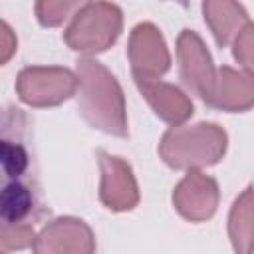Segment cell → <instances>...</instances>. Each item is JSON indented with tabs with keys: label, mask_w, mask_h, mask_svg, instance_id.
<instances>
[{
	"label": "cell",
	"mask_w": 254,
	"mask_h": 254,
	"mask_svg": "<svg viewBox=\"0 0 254 254\" xmlns=\"http://www.w3.org/2000/svg\"><path fill=\"white\" fill-rule=\"evenodd\" d=\"M77 107L81 117L97 131L113 137H127V109L121 85L115 75L97 60L77 62Z\"/></svg>",
	"instance_id": "6da1fadb"
},
{
	"label": "cell",
	"mask_w": 254,
	"mask_h": 254,
	"mask_svg": "<svg viewBox=\"0 0 254 254\" xmlns=\"http://www.w3.org/2000/svg\"><path fill=\"white\" fill-rule=\"evenodd\" d=\"M38 190L30 177V155L14 135L0 133V222L32 224Z\"/></svg>",
	"instance_id": "7a4b0ae2"
},
{
	"label": "cell",
	"mask_w": 254,
	"mask_h": 254,
	"mask_svg": "<svg viewBox=\"0 0 254 254\" xmlns=\"http://www.w3.org/2000/svg\"><path fill=\"white\" fill-rule=\"evenodd\" d=\"M228 147L226 131L216 123H196L171 127L161 143V159L177 171H200L202 167L216 165Z\"/></svg>",
	"instance_id": "3957f363"
},
{
	"label": "cell",
	"mask_w": 254,
	"mask_h": 254,
	"mask_svg": "<svg viewBox=\"0 0 254 254\" xmlns=\"http://www.w3.org/2000/svg\"><path fill=\"white\" fill-rule=\"evenodd\" d=\"M123 28V14L111 2L81 4L64 32L65 44L79 54L93 56L115 44Z\"/></svg>",
	"instance_id": "277c9868"
},
{
	"label": "cell",
	"mask_w": 254,
	"mask_h": 254,
	"mask_svg": "<svg viewBox=\"0 0 254 254\" xmlns=\"http://www.w3.org/2000/svg\"><path fill=\"white\" fill-rule=\"evenodd\" d=\"M18 97L32 107L60 105L77 93V75L67 67L32 65L18 73Z\"/></svg>",
	"instance_id": "5b68a950"
},
{
	"label": "cell",
	"mask_w": 254,
	"mask_h": 254,
	"mask_svg": "<svg viewBox=\"0 0 254 254\" xmlns=\"http://www.w3.org/2000/svg\"><path fill=\"white\" fill-rule=\"evenodd\" d=\"M127 56L135 81H157L171 67V54L165 38L151 22L137 24L131 30Z\"/></svg>",
	"instance_id": "8992f818"
},
{
	"label": "cell",
	"mask_w": 254,
	"mask_h": 254,
	"mask_svg": "<svg viewBox=\"0 0 254 254\" xmlns=\"http://www.w3.org/2000/svg\"><path fill=\"white\" fill-rule=\"evenodd\" d=\"M177 60L183 83L204 103H208L216 81V67L202 38L194 30H183L179 34Z\"/></svg>",
	"instance_id": "52a82bcc"
},
{
	"label": "cell",
	"mask_w": 254,
	"mask_h": 254,
	"mask_svg": "<svg viewBox=\"0 0 254 254\" xmlns=\"http://www.w3.org/2000/svg\"><path fill=\"white\" fill-rule=\"evenodd\" d=\"M32 248L34 254H95V236L81 218L60 216L36 234Z\"/></svg>",
	"instance_id": "ba28073f"
},
{
	"label": "cell",
	"mask_w": 254,
	"mask_h": 254,
	"mask_svg": "<svg viewBox=\"0 0 254 254\" xmlns=\"http://www.w3.org/2000/svg\"><path fill=\"white\" fill-rule=\"evenodd\" d=\"M97 161L101 171V185H99L101 202L113 212L133 210L139 204V185L131 165L101 149L97 151Z\"/></svg>",
	"instance_id": "9c48e42d"
},
{
	"label": "cell",
	"mask_w": 254,
	"mask_h": 254,
	"mask_svg": "<svg viewBox=\"0 0 254 254\" xmlns=\"http://www.w3.org/2000/svg\"><path fill=\"white\" fill-rule=\"evenodd\" d=\"M218 198L220 192L216 181L202 171H187L173 190L175 210L190 222L208 220L216 212Z\"/></svg>",
	"instance_id": "30bf717a"
},
{
	"label": "cell",
	"mask_w": 254,
	"mask_h": 254,
	"mask_svg": "<svg viewBox=\"0 0 254 254\" xmlns=\"http://www.w3.org/2000/svg\"><path fill=\"white\" fill-rule=\"evenodd\" d=\"M252 103H254L252 73H246L242 69H232L228 65L218 67L214 89L206 105L222 111L238 113V111H248Z\"/></svg>",
	"instance_id": "8fae6325"
},
{
	"label": "cell",
	"mask_w": 254,
	"mask_h": 254,
	"mask_svg": "<svg viewBox=\"0 0 254 254\" xmlns=\"http://www.w3.org/2000/svg\"><path fill=\"white\" fill-rule=\"evenodd\" d=\"M141 95L147 99L151 109L159 119L165 123L179 127L192 115V101L181 91L177 85L165 83L161 79L157 81H135Z\"/></svg>",
	"instance_id": "7c38bea8"
},
{
	"label": "cell",
	"mask_w": 254,
	"mask_h": 254,
	"mask_svg": "<svg viewBox=\"0 0 254 254\" xmlns=\"http://www.w3.org/2000/svg\"><path fill=\"white\" fill-rule=\"evenodd\" d=\"M204 22L208 24L216 44L220 48L234 42V38L250 24L246 10L232 0H208L202 2Z\"/></svg>",
	"instance_id": "4fadbf2b"
},
{
	"label": "cell",
	"mask_w": 254,
	"mask_h": 254,
	"mask_svg": "<svg viewBox=\"0 0 254 254\" xmlns=\"http://www.w3.org/2000/svg\"><path fill=\"white\" fill-rule=\"evenodd\" d=\"M228 236L236 254H252V189L246 187L228 214Z\"/></svg>",
	"instance_id": "5bb4252c"
},
{
	"label": "cell",
	"mask_w": 254,
	"mask_h": 254,
	"mask_svg": "<svg viewBox=\"0 0 254 254\" xmlns=\"http://www.w3.org/2000/svg\"><path fill=\"white\" fill-rule=\"evenodd\" d=\"M81 6V2L73 0H44L36 2V18L42 26L56 28L62 26L67 18L75 14V10Z\"/></svg>",
	"instance_id": "9a60e30c"
},
{
	"label": "cell",
	"mask_w": 254,
	"mask_h": 254,
	"mask_svg": "<svg viewBox=\"0 0 254 254\" xmlns=\"http://www.w3.org/2000/svg\"><path fill=\"white\" fill-rule=\"evenodd\" d=\"M36 230L34 224H8L0 222V252L22 250L34 244Z\"/></svg>",
	"instance_id": "2e32d148"
},
{
	"label": "cell",
	"mask_w": 254,
	"mask_h": 254,
	"mask_svg": "<svg viewBox=\"0 0 254 254\" xmlns=\"http://www.w3.org/2000/svg\"><path fill=\"white\" fill-rule=\"evenodd\" d=\"M232 56L242 65V71L252 73V62H254V28L252 22L244 26V30L234 38L232 42Z\"/></svg>",
	"instance_id": "e0dca14e"
},
{
	"label": "cell",
	"mask_w": 254,
	"mask_h": 254,
	"mask_svg": "<svg viewBox=\"0 0 254 254\" xmlns=\"http://www.w3.org/2000/svg\"><path fill=\"white\" fill-rule=\"evenodd\" d=\"M16 50H18V38L14 30L4 20H0V65L10 62Z\"/></svg>",
	"instance_id": "ac0fdd59"
},
{
	"label": "cell",
	"mask_w": 254,
	"mask_h": 254,
	"mask_svg": "<svg viewBox=\"0 0 254 254\" xmlns=\"http://www.w3.org/2000/svg\"><path fill=\"white\" fill-rule=\"evenodd\" d=\"M0 254H4V252H0Z\"/></svg>",
	"instance_id": "d6986e66"
}]
</instances>
